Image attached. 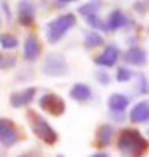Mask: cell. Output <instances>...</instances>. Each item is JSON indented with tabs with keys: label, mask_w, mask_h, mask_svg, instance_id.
<instances>
[{
	"label": "cell",
	"mask_w": 149,
	"mask_h": 157,
	"mask_svg": "<svg viewBox=\"0 0 149 157\" xmlns=\"http://www.w3.org/2000/svg\"><path fill=\"white\" fill-rule=\"evenodd\" d=\"M118 148L127 157H140L147 150V140L134 128H125L118 136Z\"/></svg>",
	"instance_id": "cell-1"
},
{
	"label": "cell",
	"mask_w": 149,
	"mask_h": 157,
	"mask_svg": "<svg viewBox=\"0 0 149 157\" xmlns=\"http://www.w3.org/2000/svg\"><path fill=\"white\" fill-rule=\"evenodd\" d=\"M74 24H76V16L70 14V12L59 16V17H56V19H52L50 23L47 24V28H45L47 42L49 43H57L66 33L73 28Z\"/></svg>",
	"instance_id": "cell-2"
},
{
	"label": "cell",
	"mask_w": 149,
	"mask_h": 157,
	"mask_svg": "<svg viewBox=\"0 0 149 157\" xmlns=\"http://www.w3.org/2000/svg\"><path fill=\"white\" fill-rule=\"evenodd\" d=\"M28 119H30V126H31V131L37 135V138H40L43 143L47 145H54L59 138V135L45 117H42L37 112H28Z\"/></svg>",
	"instance_id": "cell-3"
},
{
	"label": "cell",
	"mask_w": 149,
	"mask_h": 157,
	"mask_svg": "<svg viewBox=\"0 0 149 157\" xmlns=\"http://www.w3.org/2000/svg\"><path fill=\"white\" fill-rule=\"evenodd\" d=\"M43 74L47 76H54V78H61V76H66L68 74V62L61 54L54 52V54H49L43 60L42 66Z\"/></svg>",
	"instance_id": "cell-4"
},
{
	"label": "cell",
	"mask_w": 149,
	"mask_h": 157,
	"mask_svg": "<svg viewBox=\"0 0 149 157\" xmlns=\"http://www.w3.org/2000/svg\"><path fill=\"white\" fill-rule=\"evenodd\" d=\"M21 135L16 124L7 117H0V143L4 147H14L19 142Z\"/></svg>",
	"instance_id": "cell-5"
},
{
	"label": "cell",
	"mask_w": 149,
	"mask_h": 157,
	"mask_svg": "<svg viewBox=\"0 0 149 157\" xmlns=\"http://www.w3.org/2000/svg\"><path fill=\"white\" fill-rule=\"evenodd\" d=\"M38 105H40L42 111L49 112V114H52V116H61V114H64V111H66L64 100H62L57 93H45L43 97H40Z\"/></svg>",
	"instance_id": "cell-6"
},
{
	"label": "cell",
	"mask_w": 149,
	"mask_h": 157,
	"mask_svg": "<svg viewBox=\"0 0 149 157\" xmlns=\"http://www.w3.org/2000/svg\"><path fill=\"white\" fill-rule=\"evenodd\" d=\"M118 59H120V48L116 45H107L103 50V54H99L94 59V62L97 66H101V67H106L107 69V67H113V66L116 64Z\"/></svg>",
	"instance_id": "cell-7"
},
{
	"label": "cell",
	"mask_w": 149,
	"mask_h": 157,
	"mask_svg": "<svg viewBox=\"0 0 149 157\" xmlns=\"http://www.w3.org/2000/svg\"><path fill=\"white\" fill-rule=\"evenodd\" d=\"M37 97V88L35 86H30V88H24L21 92H16L10 95V105L16 107V109H21V107H26L30 105Z\"/></svg>",
	"instance_id": "cell-8"
},
{
	"label": "cell",
	"mask_w": 149,
	"mask_h": 157,
	"mask_svg": "<svg viewBox=\"0 0 149 157\" xmlns=\"http://www.w3.org/2000/svg\"><path fill=\"white\" fill-rule=\"evenodd\" d=\"M40 52H42V47H40V42H38V36L35 33L28 35L26 42H24V47H23V57L28 62H35L40 57Z\"/></svg>",
	"instance_id": "cell-9"
},
{
	"label": "cell",
	"mask_w": 149,
	"mask_h": 157,
	"mask_svg": "<svg viewBox=\"0 0 149 157\" xmlns=\"http://www.w3.org/2000/svg\"><path fill=\"white\" fill-rule=\"evenodd\" d=\"M18 19L26 28L35 23V5L30 0H21L18 4Z\"/></svg>",
	"instance_id": "cell-10"
},
{
	"label": "cell",
	"mask_w": 149,
	"mask_h": 157,
	"mask_svg": "<svg viewBox=\"0 0 149 157\" xmlns=\"http://www.w3.org/2000/svg\"><path fill=\"white\" fill-rule=\"evenodd\" d=\"M123 59H125V62H128V64H132V66H144L146 60H147V54H146V50L142 47L134 45L125 52Z\"/></svg>",
	"instance_id": "cell-11"
},
{
	"label": "cell",
	"mask_w": 149,
	"mask_h": 157,
	"mask_svg": "<svg viewBox=\"0 0 149 157\" xmlns=\"http://www.w3.org/2000/svg\"><path fill=\"white\" fill-rule=\"evenodd\" d=\"M127 23H128V19H127V16L123 14L120 9L111 10V14L107 16V19L104 21V24H106V31H116V29L123 28Z\"/></svg>",
	"instance_id": "cell-12"
},
{
	"label": "cell",
	"mask_w": 149,
	"mask_h": 157,
	"mask_svg": "<svg viewBox=\"0 0 149 157\" xmlns=\"http://www.w3.org/2000/svg\"><path fill=\"white\" fill-rule=\"evenodd\" d=\"M130 121L139 124V123H147L149 121V100H142L135 104L130 111Z\"/></svg>",
	"instance_id": "cell-13"
},
{
	"label": "cell",
	"mask_w": 149,
	"mask_h": 157,
	"mask_svg": "<svg viewBox=\"0 0 149 157\" xmlns=\"http://www.w3.org/2000/svg\"><path fill=\"white\" fill-rule=\"evenodd\" d=\"M128 104H130V100H128V97L123 95V93H113V95H109V98H107V107H109L111 112H125Z\"/></svg>",
	"instance_id": "cell-14"
},
{
	"label": "cell",
	"mask_w": 149,
	"mask_h": 157,
	"mask_svg": "<svg viewBox=\"0 0 149 157\" xmlns=\"http://www.w3.org/2000/svg\"><path fill=\"white\" fill-rule=\"evenodd\" d=\"M70 97L76 102H89L92 98V90H90L89 85L85 83H76L71 86L70 90Z\"/></svg>",
	"instance_id": "cell-15"
},
{
	"label": "cell",
	"mask_w": 149,
	"mask_h": 157,
	"mask_svg": "<svg viewBox=\"0 0 149 157\" xmlns=\"http://www.w3.org/2000/svg\"><path fill=\"white\" fill-rule=\"evenodd\" d=\"M113 140V126L111 124H103L99 126L97 133H95V143L99 147H107Z\"/></svg>",
	"instance_id": "cell-16"
},
{
	"label": "cell",
	"mask_w": 149,
	"mask_h": 157,
	"mask_svg": "<svg viewBox=\"0 0 149 157\" xmlns=\"http://www.w3.org/2000/svg\"><path fill=\"white\" fill-rule=\"evenodd\" d=\"M101 7H103V2H101V0H90V2H87V4L80 5L78 7V14L83 16V17L95 16V14H99Z\"/></svg>",
	"instance_id": "cell-17"
},
{
	"label": "cell",
	"mask_w": 149,
	"mask_h": 157,
	"mask_svg": "<svg viewBox=\"0 0 149 157\" xmlns=\"http://www.w3.org/2000/svg\"><path fill=\"white\" fill-rule=\"evenodd\" d=\"M103 43H104V38L101 36L97 31L90 29V31L85 33V47H87V48H97V47H101Z\"/></svg>",
	"instance_id": "cell-18"
},
{
	"label": "cell",
	"mask_w": 149,
	"mask_h": 157,
	"mask_svg": "<svg viewBox=\"0 0 149 157\" xmlns=\"http://www.w3.org/2000/svg\"><path fill=\"white\" fill-rule=\"evenodd\" d=\"M19 45V40L12 33H0V47L4 50H12Z\"/></svg>",
	"instance_id": "cell-19"
},
{
	"label": "cell",
	"mask_w": 149,
	"mask_h": 157,
	"mask_svg": "<svg viewBox=\"0 0 149 157\" xmlns=\"http://www.w3.org/2000/svg\"><path fill=\"white\" fill-rule=\"evenodd\" d=\"M85 21H87V24H89L90 28H94V29H103V31H106V24H104L103 19L99 17V14L89 16V17H85Z\"/></svg>",
	"instance_id": "cell-20"
},
{
	"label": "cell",
	"mask_w": 149,
	"mask_h": 157,
	"mask_svg": "<svg viewBox=\"0 0 149 157\" xmlns=\"http://www.w3.org/2000/svg\"><path fill=\"white\" fill-rule=\"evenodd\" d=\"M132 78H134L132 69H128V67H118L116 69V79L120 83H127V81H130Z\"/></svg>",
	"instance_id": "cell-21"
},
{
	"label": "cell",
	"mask_w": 149,
	"mask_h": 157,
	"mask_svg": "<svg viewBox=\"0 0 149 157\" xmlns=\"http://www.w3.org/2000/svg\"><path fill=\"white\" fill-rule=\"evenodd\" d=\"M16 57L9 56V54H0V69H9V67H14L16 66Z\"/></svg>",
	"instance_id": "cell-22"
},
{
	"label": "cell",
	"mask_w": 149,
	"mask_h": 157,
	"mask_svg": "<svg viewBox=\"0 0 149 157\" xmlns=\"http://www.w3.org/2000/svg\"><path fill=\"white\" fill-rule=\"evenodd\" d=\"M134 10L137 14H146L149 10V0H137L134 4Z\"/></svg>",
	"instance_id": "cell-23"
},
{
	"label": "cell",
	"mask_w": 149,
	"mask_h": 157,
	"mask_svg": "<svg viewBox=\"0 0 149 157\" xmlns=\"http://www.w3.org/2000/svg\"><path fill=\"white\" fill-rule=\"evenodd\" d=\"M95 78H97V81L101 85H109L111 83V76H109V73H107L106 69H99L97 74H95Z\"/></svg>",
	"instance_id": "cell-24"
},
{
	"label": "cell",
	"mask_w": 149,
	"mask_h": 157,
	"mask_svg": "<svg viewBox=\"0 0 149 157\" xmlns=\"http://www.w3.org/2000/svg\"><path fill=\"white\" fill-rule=\"evenodd\" d=\"M139 93L142 95H147L149 93V85H147V78H146L144 74H139Z\"/></svg>",
	"instance_id": "cell-25"
},
{
	"label": "cell",
	"mask_w": 149,
	"mask_h": 157,
	"mask_svg": "<svg viewBox=\"0 0 149 157\" xmlns=\"http://www.w3.org/2000/svg\"><path fill=\"white\" fill-rule=\"evenodd\" d=\"M111 116L116 121H123V117H125V116H123V112H111Z\"/></svg>",
	"instance_id": "cell-26"
},
{
	"label": "cell",
	"mask_w": 149,
	"mask_h": 157,
	"mask_svg": "<svg viewBox=\"0 0 149 157\" xmlns=\"http://www.w3.org/2000/svg\"><path fill=\"white\" fill-rule=\"evenodd\" d=\"M90 157H109V154H106V152H97V154H94V155H90Z\"/></svg>",
	"instance_id": "cell-27"
},
{
	"label": "cell",
	"mask_w": 149,
	"mask_h": 157,
	"mask_svg": "<svg viewBox=\"0 0 149 157\" xmlns=\"http://www.w3.org/2000/svg\"><path fill=\"white\" fill-rule=\"evenodd\" d=\"M71 2H76V0H57L59 5H64V4H71Z\"/></svg>",
	"instance_id": "cell-28"
},
{
	"label": "cell",
	"mask_w": 149,
	"mask_h": 157,
	"mask_svg": "<svg viewBox=\"0 0 149 157\" xmlns=\"http://www.w3.org/2000/svg\"><path fill=\"white\" fill-rule=\"evenodd\" d=\"M18 157H37V155H33V154H21V155Z\"/></svg>",
	"instance_id": "cell-29"
},
{
	"label": "cell",
	"mask_w": 149,
	"mask_h": 157,
	"mask_svg": "<svg viewBox=\"0 0 149 157\" xmlns=\"http://www.w3.org/2000/svg\"><path fill=\"white\" fill-rule=\"evenodd\" d=\"M147 136H149V129H147Z\"/></svg>",
	"instance_id": "cell-30"
},
{
	"label": "cell",
	"mask_w": 149,
	"mask_h": 157,
	"mask_svg": "<svg viewBox=\"0 0 149 157\" xmlns=\"http://www.w3.org/2000/svg\"><path fill=\"white\" fill-rule=\"evenodd\" d=\"M57 157H64V155H57Z\"/></svg>",
	"instance_id": "cell-31"
},
{
	"label": "cell",
	"mask_w": 149,
	"mask_h": 157,
	"mask_svg": "<svg viewBox=\"0 0 149 157\" xmlns=\"http://www.w3.org/2000/svg\"><path fill=\"white\" fill-rule=\"evenodd\" d=\"M147 33H149V26H147Z\"/></svg>",
	"instance_id": "cell-32"
}]
</instances>
